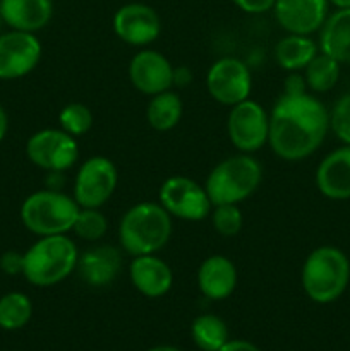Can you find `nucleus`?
<instances>
[{
  "mask_svg": "<svg viewBox=\"0 0 350 351\" xmlns=\"http://www.w3.org/2000/svg\"><path fill=\"white\" fill-rule=\"evenodd\" d=\"M329 130V112L309 93H283L270 113L268 144L278 158L301 161L311 156Z\"/></svg>",
  "mask_w": 350,
  "mask_h": 351,
  "instance_id": "1",
  "label": "nucleus"
},
{
  "mask_svg": "<svg viewBox=\"0 0 350 351\" xmlns=\"http://www.w3.org/2000/svg\"><path fill=\"white\" fill-rule=\"evenodd\" d=\"M172 237V216L160 202H137L119 223L120 247L129 256L156 254Z\"/></svg>",
  "mask_w": 350,
  "mask_h": 351,
  "instance_id": "2",
  "label": "nucleus"
},
{
  "mask_svg": "<svg viewBox=\"0 0 350 351\" xmlns=\"http://www.w3.org/2000/svg\"><path fill=\"white\" fill-rule=\"evenodd\" d=\"M78 245L67 235L40 237L24 252L23 276L38 288L55 287L78 267Z\"/></svg>",
  "mask_w": 350,
  "mask_h": 351,
  "instance_id": "3",
  "label": "nucleus"
},
{
  "mask_svg": "<svg viewBox=\"0 0 350 351\" xmlns=\"http://www.w3.org/2000/svg\"><path fill=\"white\" fill-rule=\"evenodd\" d=\"M350 281V261L340 249L323 245L305 257L301 283L305 295L316 304L338 300Z\"/></svg>",
  "mask_w": 350,
  "mask_h": 351,
  "instance_id": "4",
  "label": "nucleus"
},
{
  "mask_svg": "<svg viewBox=\"0 0 350 351\" xmlns=\"http://www.w3.org/2000/svg\"><path fill=\"white\" fill-rule=\"evenodd\" d=\"M79 204L72 195L57 189L38 191L27 195L21 206V221L38 237L67 235L79 215Z\"/></svg>",
  "mask_w": 350,
  "mask_h": 351,
  "instance_id": "5",
  "label": "nucleus"
},
{
  "mask_svg": "<svg viewBox=\"0 0 350 351\" xmlns=\"http://www.w3.org/2000/svg\"><path fill=\"white\" fill-rule=\"evenodd\" d=\"M263 170L250 154H235L220 161L206 178L205 189L213 206L240 204L257 191Z\"/></svg>",
  "mask_w": 350,
  "mask_h": 351,
  "instance_id": "6",
  "label": "nucleus"
},
{
  "mask_svg": "<svg viewBox=\"0 0 350 351\" xmlns=\"http://www.w3.org/2000/svg\"><path fill=\"white\" fill-rule=\"evenodd\" d=\"M158 202L172 218L182 221H201L213 208L206 189L184 175H174L161 184Z\"/></svg>",
  "mask_w": 350,
  "mask_h": 351,
  "instance_id": "7",
  "label": "nucleus"
},
{
  "mask_svg": "<svg viewBox=\"0 0 350 351\" xmlns=\"http://www.w3.org/2000/svg\"><path fill=\"white\" fill-rule=\"evenodd\" d=\"M226 132H229L230 143L239 153H256L264 144H268L270 113L254 99H244L230 106Z\"/></svg>",
  "mask_w": 350,
  "mask_h": 351,
  "instance_id": "8",
  "label": "nucleus"
},
{
  "mask_svg": "<svg viewBox=\"0 0 350 351\" xmlns=\"http://www.w3.org/2000/svg\"><path fill=\"white\" fill-rule=\"evenodd\" d=\"M26 156L34 167L50 173H60L78 163L79 144L65 130L43 129L27 139Z\"/></svg>",
  "mask_w": 350,
  "mask_h": 351,
  "instance_id": "9",
  "label": "nucleus"
},
{
  "mask_svg": "<svg viewBox=\"0 0 350 351\" xmlns=\"http://www.w3.org/2000/svg\"><path fill=\"white\" fill-rule=\"evenodd\" d=\"M119 184V171L106 156H91L79 167L72 197L79 208H102Z\"/></svg>",
  "mask_w": 350,
  "mask_h": 351,
  "instance_id": "10",
  "label": "nucleus"
},
{
  "mask_svg": "<svg viewBox=\"0 0 350 351\" xmlns=\"http://www.w3.org/2000/svg\"><path fill=\"white\" fill-rule=\"evenodd\" d=\"M206 89L220 105L233 106L249 98L253 75L242 60L235 57H223L209 67L206 74Z\"/></svg>",
  "mask_w": 350,
  "mask_h": 351,
  "instance_id": "11",
  "label": "nucleus"
},
{
  "mask_svg": "<svg viewBox=\"0 0 350 351\" xmlns=\"http://www.w3.org/2000/svg\"><path fill=\"white\" fill-rule=\"evenodd\" d=\"M41 60V43L34 33L10 29L0 34V79H21Z\"/></svg>",
  "mask_w": 350,
  "mask_h": 351,
  "instance_id": "12",
  "label": "nucleus"
},
{
  "mask_svg": "<svg viewBox=\"0 0 350 351\" xmlns=\"http://www.w3.org/2000/svg\"><path fill=\"white\" fill-rule=\"evenodd\" d=\"M113 33L132 47H148L161 33V19L153 7L141 2L126 3L113 14Z\"/></svg>",
  "mask_w": 350,
  "mask_h": 351,
  "instance_id": "13",
  "label": "nucleus"
},
{
  "mask_svg": "<svg viewBox=\"0 0 350 351\" xmlns=\"http://www.w3.org/2000/svg\"><path fill=\"white\" fill-rule=\"evenodd\" d=\"M129 81L141 95L154 96L174 86L175 69L156 50H141L129 62Z\"/></svg>",
  "mask_w": 350,
  "mask_h": 351,
  "instance_id": "14",
  "label": "nucleus"
},
{
  "mask_svg": "<svg viewBox=\"0 0 350 351\" xmlns=\"http://www.w3.org/2000/svg\"><path fill=\"white\" fill-rule=\"evenodd\" d=\"M329 9L328 0H275V19L288 34L311 36L321 29Z\"/></svg>",
  "mask_w": 350,
  "mask_h": 351,
  "instance_id": "15",
  "label": "nucleus"
},
{
  "mask_svg": "<svg viewBox=\"0 0 350 351\" xmlns=\"http://www.w3.org/2000/svg\"><path fill=\"white\" fill-rule=\"evenodd\" d=\"M129 278L132 287L146 298L163 297L174 285V271L156 254L132 257Z\"/></svg>",
  "mask_w": 350,
  "mask_h": 351,
  "instance_id": "16",
  "label": "nucleus"
},
{
  "mask_svg": "<svg viewBox=\"0 0 350 351\" xmlns=\"http://www.w3.org/2000/svg\"><path fill=\"white\" fill-rule=\"evenodd\" d=\"M316 185L325 197L333 201L350 199V146L343 144L323 158L316 170Z\"/></svg>",
  "mask_w": 350,
  "mask_h": 351,
  "instance_id": "17",
  "label": "nucleus"
},
{
  "mask_svg": "<svg viewBox=\"0 0 350 351\" xmlns=\"http://www.w3.org/2000/svg\"><path fill=\"white\" fill-rule=\"evenodd\" d=\"M198 288L209 300H225L235 291L237 287V269L235 264L225 256L206 257L198 269Z\"/></svg>",
  "mask_w": 350,
  "mask_h": 351,
  "instance_id": "18",
  "label": "nucleus"
},
{
  "mask_svg": "<svg viewBox=\"0 0 350 351\" xmlns=\"http://www.w3.org/2000/svg\"><path fill=\"white\" fill-rule=\"evenodd\" d=\"M122 267L120 252L112 245H100L79 256L78 267L81 280L89 287H108L119 276Z\"/></svg>",
  "mask_w": 350,
  "mask_h": 351,
  "instance_id": "19",
  "label": "nucleus"
},
{
  "mask_svg": "<svg viewBox=\"0 0 350 351\" xmlns=\"http://www.w3.org/2000/svg\"><path fill=\"white\" fill-rule=\"evenodd\" d=\"M0 14L10 29L36 33L54 16V0H0Z\"/></svg>",
  "mask_w": 350,
  "mask_h": 351,
  "instance_id": "20",
  "label": "nucleus"
},
{
  "mask_svg": "<svg viewBox=\"0 0 350 351\" xmlns=\"http://www.w3.org/2000/svg\"><path fill=\"white\" fill-rule=\"evenodd\" d=\"M319 51L340 64H350V7L336 9L319 29Z\"/></svg>",
  "mask_w": 350,
  "mask_h": 351,
  "instance_id": "21",
  "label": "nucleus"
},
{
  "mask_svg": "<svg viewBox=\"0 0 350 351\" xmlns=\"http://www.w3.org/2000/svg\"><path fill=\"white\" fill-rule=\"evenodd\" d=\"M318 45L304 34H287L275 45V60L283 71H304L305 65L318 55Z\"/></svg>",
  "mask_w": 350,
  "mask_h": 351,
  "instance_id": "22",
  "label": "nucleus"
},
{
  "mask_svg": "<svg viewBox=\"0 0 350 351\" xmlns=\"http://www.w3.org/2000/svg\"><path fill=\"white\" fill-rule=\"evenodd\" d=\"M182 112H184V105H182L180 96L168 89V91L151 96V101L148 103L146 108V120L151 129L156 132H167L178 125Z\"/></svg>",
  "mask_w": 350,
  "mask_h": 351,
  "instance_id": "23",
  "label": "nucleus"
},
{
  "mask_svg": "<svg viewBox=\"0 0 350 351\" xmlns=\"http://www.w3.org/2000/svg\"><path fill=\"white\" fill-rule=\"evenodd\" d=\"M192 341L202 351H218L229 341V328L218 315L202 314L191 326Z\"/></svg>",
  "mask_w": 350,
  "mask_h": 351,
  "instance_id": "24",
  "label": "nucleus"
},
{
  "mask_svg": "<svg viewBox=\"0 0 350 351\" xmlns=\"http://www.w3.org/2000/svg\"><path fill=\"white\" fill-rule=\"evenodd\" d=\"M340 65L342 64L333 57L318 51V55L304 69V81L307 89L314 93H326L335 88L340 79Z\"/></svg>",
  "mask_w": 350,
  "mask_h": 351,
  "instance_id": "25",
  "label": "nucleus"
},
{
  "mask_svg": "<svg viewBox=\"0 0 350 351\" xmlns=\"http://www.w3.org/2000/svg\"><path fill=\"white\" fill-rule=\"evenodd\" d=\"M33 315V304L30 297L21 291H10L0 298V328L16 331L24 328Z\"/></svg>",
  "mask_w": 350,
  "mask_h": 351,
  "instance_id": "26",
  "label": "nucleus"
},
{
  "mask_svg": "<svg viewBox=\"0 0 350 351\" xmlns=\"http://www.w3.org/2000/svg\"><path fill=\"white\" fill-rule=\"evenodd\" d=\"M108 230L106 216L98 208H81L72 232L86 242H98Z\"/></svg>",
  "mask_w": 350,
  "mask_h": 351,
  "instance_id": "27",
  "label": "nucleus"
},
{
  "mask_svg": "<svg viewBox=\"0 0 350 351\" xmlns=\"http://www.w3.org/2000/svg\"><path fill=\"white\" fill-rule=\"evenodd\" d=\"M58 123L62 130L78 139L88 134L93 127V113L82 103H69L58 113Z\"/></svg>",
  "mask_w": 350,
  "mask_h": 351,
  "instance_id": "28",
  "label": "nucleus"
},
{
  "mask_svg": "<svg viewBox=\"0 0 350 351\" xmlns=\"http://www.w3.org/2000/svg\"><path fill=\"white\" fill-rule=\"evenodd\" d=\"M211 223L216 233L223 237H233L242 230L244 216L239 204H216L211 208Z\"/></svg>",
  "mask_w": 350,
  "mask_h": 351,
  "instance_id": "29",
  "label": "nucleus"
},
{
  "mask_svg": "<svg viewBox=\"0 0 350 351\" xmlns=\"http://www.w3.org/2000/svg\"><path fill=\"white\" fill-rule=\"evenodd\" d=\"M329 129L343 144L350 146V95L336 99L329 112Z\"/></svg>",
  "mask_w": 350,
  "mask_h": 351,
  "instance_id": "30",
  "label": "nucleus"
},
{
  "mask_svg": "<svg viewBox=\"0 0 350 351\" xmlns=\"http://www.w3.org/2000/svg\"><path fill=\"white\" fill-rule=\"evenodd\" d=\"M23 264L24 254L14 252V250H9V252H5L0 257V269L5 274H10V276L23 274Z\"/></svg>",
  "mask_w": 350,
  "mask_h": 351,
  "instance_id": "31",
  "label": "nucleus"
},
{
  "mask_svg": "<svg viewBox=\"0 0 350 351\" xmlns=\"http://www.w3.org/2000/svg\"><path fill=\"white\" fill-rule=\"evenodd\" d=\"M232 2L246 14H264L273 10L275 5V0H232Z\"/></svg>",
  "mask_w": 350,
  "mask_h": 351,
  "instance_id": "32",
  "label": "nucleus"
},
{
  "mask_svg": "<svg viewBox=\"0 0 350 351\" xmlns=\"http://www.w3.org/2000/svg\"><path fill=\"white\" fill-rule=\"evenodd\" d=\"M285 93H290V95H299V93H307V86L302 75L292 74L290 77L285 81Z\"/></svg>",
  "mask_w": 350,
  "mask_h": 351,
  "instance_id": "33",
  "label": "nucleus"
},
{
  "mask_svg": "<svg viewBox=\"0 0 350 351\" xmlns=\"http://www.w3.org/2000/svg\"><path fill=\"white\" fill-rule=\"evenodd\" d=\"M218 351H261L254 343L246 339H229Z\"/></svg>",
  "mask_w": 350,
  "mask_h": 351,
  "instance_id": "34",
  "label": "nucleus"
},
{
  "mask_svg": "<svg viewBox=\"0 0 350 351\" xmlns=\"http://www.w3.org/2000/svg\"><path fill=\"white\" fill-rule=\"evenodd\" d=\"M7 129H9V119H7L5 110H3L2 105H0V141L5 137Z\"/></svg>",
  "mask_w": 350,
  "mask_h": 351,
  "instance_id": "35",
  "label": "nucleus"
},
{
  "mask_svg": "<svg viewBox=\"0 0 350 351\" xmlns=\"http://www.w3.org/2000/svg\"><path fill=\"white\" fill-rule=\"evenodd\" d=\"M329 3L336 7V9H345V7H350V0H328Z\"/></svg>",
  "mask_w": 350,
  "mask_h": 351,
  "instance_id": "36",
  "label": "nucleus"
},
{
  "mask_svg": "<svg viewBox=\"0 0 350 351\" xmlns=\"http://www.w3.org/2000/svg\"><path fill=\"white\" fill-rule=\"evenodd\" d=\"M148 351H182V350L175 348V346L163 345V346H154V348H151V350H148Z\"/></svg>",
  "mask_w": 350,
  "mask_h": 351,
  "instance_id": "37",
  "label": "nucleus"
},
{
  "mask_svg": "<svg viewBox=\"0 0 350 351\" xmlns=\"http://www.w3.org/2000/svg\"><path fill=\"white\" fill-rule=\"evenodd\" d=\"M3 24H5V23H3V19H2V14H0V34H2V26H3Z\"/></svg>",
  "mask_w": 350,
  "mask_h": 351,
  "instance_id": "38",
  "label": "nucleus"
}]
</instances>
